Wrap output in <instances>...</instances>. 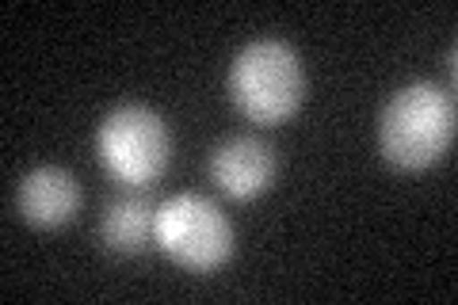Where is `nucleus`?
Segmentation results:
<instances>
[{"instance_id": "nucleus-1", "label": "nucleus", "mask_w": 458, "mask_h": 305, "mask_svg": "<svg viewBox=\"0 0 458 305\" xmlns=\"http://www.w3.org/2000/svg\"><path fill=\"white\" fill-rule=\"evenodd\" d=\"M454 141V99L439 84H405L378 119V149L401 172L432 168Z\"/></svg>"}, {"instance_id": "nucleus-2", "label": "nucleus", "mask_w": 458, "mask_h": 305, "mask_svg": "<svg viewBox=\"0 0 458 305\" xmlns=\"http://www.w3.org/2000/svg\"><path fill=\"white\" fill-rule=\"evenodd\" d=\"M302 62L283 38H256L229 65V99L249 123L279 126L302 107Z\"/></svg>"}, {"instance_id": "nucleus-3", "label": "nucleus", "mask_w": 458, "mask_h": 305, "mask_svg": "<svg viewBox=\"0 0 458 305\" xmlns=\"http://www.w3.org/2000/svg\"><path fill=\"white\" fill-rule=\"evenodd\" d=\"M153 244L176 267L210 275L233 256V225H229L218 202L195 191H180L157 207Z\"/></svg>"}, {"instance_id": "nucleus-4", "label": "nucleus", "mask_w": 458, "mask_h": 305, "mask_svg": "<svg viewBox=\"0 0 458 305\" xmlns=\"http://www.w3.org/2000/svg\"><path fill=\"white\" fill-rule=\"evenodd\" d=\"M96 153L111 180L126 187H149L172 161L168 123L146 104H123L96 130Z\"/></svg>"}, {"instance_id": "nucleus-5", "label": "nucleus", "mask_w": 458, "mask_h": 305, "mask_svg": "<svg viewBox=\"0 0 458 305\" xmlns=\"http://www.w3.org/2000/svg\"><path fill=\"white\" fill-rule=\"evenodd\" d=\"M276 149L252 134H233L214 145L210 153V180L222 195L233 202L260 199L271 183H276Z\"/></svg>"}, {"instance_id": "nucleus-6", "label": "nucleus", "mask_w": 458, "mask_h": 305, "mask_svg": "<svg viewBox=\"0 0 458 305\" xmlns=\"http://www.w3.org/2000/svg\"><path fill=\"white\" fill-rule=\"evenodd\" d=\"M16 207H20L27 225H35V229H62L69 217L77 214V207H81V183L73 180V172H65L57 165L31 168L20 180Z\"/></svg>"}, {"instance_id": "nucleus-7", "label": "nucleus", "mask_w": 458, "mask_h": 305, "mask_svg": "<svg viewBox=\"0 0 458 305\" xmlns=\"http://www.w3.org/2000/svg\"><path fill=\"white\" fill-rule=\"evenodd\" d=\"M153 217L157 207L146 195H123L111 202L104 222H99V241L114 256H138L153 241Z\"/></svg>"}]
</instances>
